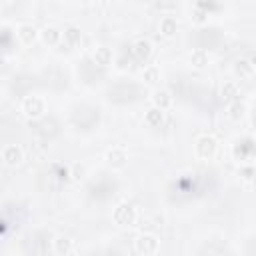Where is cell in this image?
I'll return each instance as SVG.
<instances>
[{"instance_id":"obj_1","label":"cell","mask_w":256,"mask_h":256,"mask_svg":"<svg viewBox=\"0 0 256 256\" xmlns=\"http://www.w3.org/2000/svg\"><path fill=\"white\" fill-rule=\"evenodd\" d=\"M214 188H216V174L212 170H196L172 180L168 186V198L170 202H178V204L190 202L202 198Z\"/></svg>"},{"instance_id":"obj_2","label":"cell","mask_w":256,"mask_h":256,"mask_svg":"<svg viewBox=\"0 0 256 256\" xmlns=\"http://www.w3.org/2000/svg\"><path fill=\"white\" fill-rule=\"evenodd\" d=\"M146 96V88L136 82H116L108 88V100L114 104H134Z\"/></svg>"},{"instance_id":"obj_3","label":"cell","mask_w":256,"mask_h":256,"mask_svg":"<svg viewBox=\"0 0 256 256\" xmlns=\"http://www.w3.org/2000/svg\"><path fill=\"white\" fill-rule=\"evenodd\" d=\"M70 122L78 130L88 132V130H92V128L98 126V122H100V110L96 106H90V104H78V106L72 108Z\"/></svg>"},{"instance_id":"obj_4","label":"cell","mask_w":256,"mask_h":256,"mask_svg":"<svg viewBox=\"0 0 256 256\" xmlns=\"http://www.w3.org/2000/svg\"><path fill=\"white\" fill-rule=\"evenodd\" d=\"M118 192V180L110 174H100L96 180L88 184V196L96 202H106Z\"/></svg>"},{"instance_id":"obj_5","label":"cell","mask_w":256,"mask_h":256,"mask_svg":"<svg viewBox=\"0 0 256 256\" xmlns=\"http://www.w3.org/2000/svg\"><path fill=\"white\" fill-rule=\"evenodd\" d=\"M50 242H52V234L46 230H36L24 236L22 240V248L28 256H46L50 252Z\"/></svg>"},{"instance_id":"obj_6","label":"cell","mask_w":256,"mask_h":256,"mask_svg":"<svg viewBox=\"0 0 256 256\" xmlns=\"http://www.w3.org/2000/svg\"><path fill=\"white\" fill-rule=\"evenodd\" d=\"M220 42H222V34H220V30H216V28H202V30H198V32L194 34L196 50L208 52V50L218 48Z\"/></svg>"},{"instance_id":"obj_7","label":"cell","mask_w":256,"mask_h":256,"mask_svg":"<svg viewBox=\"0 0 256 256\" xmlns=\"http://www.w3.org/2000/svg\"><path fill=\"white\" fill-rule=\"evenodd\" d=\"M30 128H32L34 134H38L42 140H52V138H56V136L60 134V124H58V120L52 118V116H46V118H42V120H38V122H32Z\"/></svg>"},{"instance_id":"obj_8","label":"cell","mask_w":256,"mask_h":256,"mask_svg":"<svg viewBox=\"0 0 256 256\" xmlns=\"http://www.w3.org/2000/svg\"><path fill=\"white\" fill-rule=\"evenodd\" d=\"M80 76H82L84 82L94 84V82H98V80L104 76V68L98 66L94 60H84V62L80 64Z\"/></svg>"},{"instance_id":"obj_9","label":"cell","mask_w":256,"mask_h":256,"mask_svg":"<svg viewBox=\"0 0 256 256\" xmlns=\"http://www.w3.org/2000/svg\"><path fill=\"white\" fill-rule=\"evenodd\" d=\"M114 220H116V224H122V226L134 224L136 222V208L130 202H122L114 210Z\"/></svg>"},{"instance_id":"obj_10","label":"cell","mask_w":256,"mask_h":256,"mask_svg":"<svg viewBox=\"0 0 256 256\" xmlns=\"http://www.w3.org/2000/svg\"><path fill=\"white\" fill-rule=\"evenodd\" d=\"M152 52V46L148 40H136L132 46H130V54L134 58V62H146L148 56Z\"/></svg>"},{"instance_id":"obj_11","label":"cell","mask_w":256,"mask_h":256,"mask_svg":"<svg viewBox=\"0 0 256 256\" xmlns=\"http://www.w3.org/2000/svg\"><path fill=\"white\" fill-rule=\"evenodd\" d=\"M198 256H228V246L224 242L210 240L198 250Z\"/></svg>"},{"instance_id":"obj_12","label":"cell","mask_w":256,"mask_h":256,"mask_svg":"<svg viewBox=\"0 0 256 256\" xmlns=\"http://www.w3.org/2000/svg\"><path fill=\"white\" fill-rule=\"evenodd\" d=\"M196 152L202 158H212L216 152V140L212 136H200L196 140Z\"/></svg>"},{"instance_id":"obj_13","label":"cell","mask_w":256,"mask_h":256,"mask_svg":"<svg viewBox=\"0 0 256 256\" xmlns=\"http://www.w3.org/2000/svg\"><path fill=\"white\" fill-rule=\"evenodd\" d=\"M136 250H138L140 254H144V256L154 254V252L158 250V238H156V236H150V234L140 236V238L136 240Z\"/></svg>"},{"instance_id":"obj_14","label":"cell","mask_w":256,"mask_h":256,"mask_svg":"<svg viewBox=\"0 0 256 256\" xmlns=\"http://www.w3.org/2000/svg\"><path fill=\"white\" fill-rule=\"evenodd\" d=\"M24 112H26L28 116H32V118L40 116V114L44 112V100L38 98V96H28V98L24 100Z\"/></svg>"},{"instance_id":"obj_15","label":"cell","mask_w":256,"mask_h":256,"mask_svg":"<svg viewBox=\"0 0 256 256\" xmlns=\"http://www.w3.org/2000/svg\"><path fill=\"white\" fill-rule=\"evenodd\" d=\"M2 160H4L8 166H18V164L22 162V150H20L18 146L10 144V146H6V148L2 150Z\"/></svg>"},{"instance_id":"obj_16","label":"cell","mask_w":256,"mask_h":256,"mask_svg":"<svg viewBox=\"0 0 256 256\" xmlns=\"http://www.w3.org/2000/svg\"><path fill=\"white\" fill-rule=\"evenodd\" d=\"M234 154H236V158H240V160L252 158V154H254V140H252V138H244L242 142H238L236 148H234Z\"/></svg>"},{"instance_id":"obj_17","label":"cell","mask_w":256,"mask_h":256,"mask_svg":"<svg viewBox=\"0 0 256 256\" xmlns=\"http://www.w3.org/2000/svg\"><path fill=\"white\" fill-rule=\"evenodd\" d=\"M234 70L240 78H252L254 76V58H240L236 62Z\"/></svg>"},{"instance_id":"obj_18","label":"cell","mask_w":256,"mask_h":256,"mask_svg":"<svg viewBox=\"0 0 256 256\" xmlns=\"http://www.w3.org/2000/svg\"><path fill=\"white\" fill-rule=\"evenodd\" d=\"M126 152L124 150H120V148H112L110 152H108V162L112 164V166H116V168H120V166H124L126 164Z\"/></svg>"},{"instance_id":"obj_19","label":"cell","mask_w":256,"mask_h":256,"mask_svg":"<svg viewBox=\"0 0 256 256\" xmlns=\"http://www.w3.org/2000/svg\"><path fill=\"white\" fill-rule=\"evenodd\" d=\"M146 122H148L150 126H160V124L164 122V112H162L160 108H150V110L146 112Z\"/></svg>"},{"instance_id":"obj_20","label":"cell","mask_w":256,"mask_h":256,"mask_svg":"<svg viewBox=\"0 0 256 256\" xmlns=\"http://www.w3.org/2000/svg\"><path fill=\"white\" fill-rule=\"evenodd\" d=\"M18 36H20V40H22V42L30 44V42H34V38H36V28H34V26H30V24H24V26H20Z\"/></svg>"},{"instance_id":"obj_21","label":"cell","mask_w":256,"mask_h":256,"mask_svg":"<svg viewBox=\"0 0 256 256\" xmlns=\"http://www.w3.org/2000/svg\"><path fill=\"white\" fill-rule=\"evenodd\" d=\"M110 60H112V52H110V48H98L96 50V54H94V62L98 64V66H106V64H110Z\"/></svg>"},{"instance_id":"obj_22","label":"cell","mask_w":256,"mask_h":256,"mask_svg":"<svg viewBox=\"0 0 256 256\" xmlns=\"http://www.w3.org/2000/svg\"><path fill=\"white\" fill-rule=\"evenodd\" d=\"M154 102H156V108H166V106H170V102H172V96H170V92L168 90H158L156 94H154Z\"/></svg>"},{"instance_id":"obj_23","label":"cell","mask_w":256,"mask_h":256,"mask_svg":"<svg viewBox=\"0 0 256 256\" xmlns=\"http://www.w3.org/2000/svg\"><path fill=\"white\" fill-rule=\"evenodd\" d=\"M54 248H56L58 254H68L70 248H72V240H70L68 236H58V238L54 240Z\"/></svg>"},{"instance_id":"obj_24","label":"cell","mask_w":256,"mask_h":256,"mask_svg":"<svg viewBox=\"0 0 256 256\" xmlns=\"http://www.w3.org/2000/svg\"><path fill=\"white\" fill-rule=\"evenodd\" d=\"M160 32H162L164 36H172V34L176 32V20H174L172 16L162 18V22H160Z\"/></svg>"},{"instance_id":"obj_25","label":"cell","mask_w":256,"mask_h":256,"mask_svg":"<svg viewBox=\"0 0 256 256\" xmlns=\"http://www.w3.org/2000/svg\"><path fill=\"white\" fill-rule=\"evenodd\" d=\"M236 96H238V88H236V84H234V82H226V84L222 86V98L228 100V102H234Z\"/></svg>"},{"instance_id":"obj_26","label":"cell","mask_w":256,"mask_h":256,"mask_svg":"<svg viewBox=\"0 0 256 256\" xmlns=\"http://www.w3.org/2000/svg\"><path fill=\"white\" fill-rule=\"evenodd\" d=\"M64 38H66V42H68L70 46H74V44H78V42H80L82 34H80V30H78V28L70 26V28H66V30H64Z\"/></svg>"},{"instance_id":"obj_27","label":"cell","mask_w":256,"mask_h":256,"mask_svg":"<svg viewBox=\"0 0 256 256\" xmlns=\"http://www.w3.org/2000/svg\"><path fill=\"white\" fill-rule=\"evenodd\" d=\"M192 64H194L196 68H204V66L208 64V52H204V50H194V52H192Z\"/></svg>"},{"instance_id":"obj_28","label":"cell","mask_w":256,"mask_h":256,"mask_svg":"<svg viewBox=\"0 0 256 256\" xmlns=\"http://www.w3.org/2000/svg\"><path fill=\"white\" fill-rule=\"evenodd\" d=\"M244 104L240 102V100H234L232 104H230V108H228V112H230V118H234V120H240L242 116H244Z\"/></svg>"},{"instance_id":"obj_29","label":"cell","mask_w":256,"mask_h":256,"mask_svg":"<svg viewBox=\"0 0 256 256\" xmlns=\"http://www.w3.org/2000/svg\"><path fill=\"white\" fill-rule=\"evenodd\" d=\"M12 46V32L10 28H0V48L8 50Z\"/></svg>"},{"instance_id":"obj_30","label":"cell","mask_w":256,"mask_h":256,"mask_svg":"<svg viewBox=\"0 0 256 256\" xmlns=\"http://www.w3.org/2000/svg\"><path fill=\"white\" fill-rule=\"evenodd\" d=\"M42 38H44L46 44H56V42L60 40V32H58L56 28H46V30L42 32Z\"/></svg>"},{"instance_id":"obj_31","label":"cell","mask_w":256,"mask_h":256,"mask_svg":"<svg viewBox=\"0 0 256 256\" xmlns=\"http://www.w3.org/2000/svg\"><path fill=\"white\" fill-rule=\"evenodd\" d=\"M144 80L156 82V80H158V68H156V66H150L148 70H144Z\"/></svg>"},{"instance_id":"obj_32","label":"cell","mask_w":256,"mask_h":256,"mask_svg":"<svg viewBox=\"0 0 256 256\" xmlns=\"http://www.w3.org/2000/svg\"><path fill=\"white\" fill-rule=\"evenodd\" d=\"M196 8L208 14L210 10H216V8H218V4H214V2H198V4H196Z\"/></svg>"},{"instance_id":"obj_33","label":"cell","mask_w":256,"mask_h":256,"mask_svg":"<svg viewBox=\"0 0 256 256\" xmlns=\"http://www.w3.org/2000/svg\"><path fill=\"white\" fill-rule=\"evenodd\" d=\"M14 80H16V78H14ZM24 80H26V78H18V80H16V82H14V84H20V88H18V90H16V92H18V94H24V90H26V88H28V86H30V82H24Z\"/></svg>"},{"instance_id":"obj_34","label":"cell","mask_w":256,"mask_h":256,"mask_svg":"<svg viewBox=\"0 0 256 256\" xmlns=\"http://www.w3.org/2000/svg\"><path fill=\"white\" fill-rule=\"evenodd\" d=\"M92 256H122V254L116 250H100V252H94Z\"/></svg>"},{"instance_id":"obj_35","label":"cell","mask_w":256,"mask_h":256,"mask_svg":"<svg viewBox=\"0 0 256 256\" xmlns=\"http://www.w3.org/2000/svg\"><path fill=\"white\" fill-rule=\"evenodd\" d=\"M206 12H202V10H196V14H194V18H196V22H202V20H206Z\"/></svg>"},{"instance_id":"obj_36","label":"cell","mask_w":256,"mask_h":256,"mask_svg":"<svg viewBox=\"0 0 256 256\" xmlns=\"http://www.w3.org/2000/svg\"><path fill=\"white\" fill-rule=\"evenodd\" d=\"M252 174H254V170H252V166H248V168H244V170H242V176H244L246 180H250V178H252Z\"/></svg>"}]
</instances>
